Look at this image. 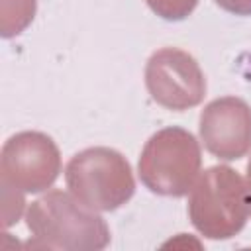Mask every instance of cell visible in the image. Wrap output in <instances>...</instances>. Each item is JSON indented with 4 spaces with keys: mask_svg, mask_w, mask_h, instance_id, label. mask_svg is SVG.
<instances>
[{
    "mask_svg": "<svg viewBox=\"0 0 251 251\" xmlns=\"http://www.w3.org/2000/svg\"><path fill=\"white\" fill-rule=\"evenodd\" d=\"M247 196H249V212H251V157H249V163H247Z\"/></svg>",
    "mask_w": 251,
    "mask_h": 251,
    "instance_id": "cell-12",
    "label": "cell"
},
{
    "mask_svg": "<svg viewBox=\"0 0 251 251\" xmlns=\"http://www.w3.org/2000/svg\"><path fill=\"white\" fill-rule=\"evenodd\" d=\"M198 129L208 153L237 161L251 151V106L237 96L216 98L204 106Z\"/></svg>",
    "mask_w": 251,
    "mask_h": 251,
    "instance_id": "cell-7",
    "label": "cell"
},
{
    "mask_svg": "<svg viewBox=\"0 0 251 251\" xmlns=\"http://www.w3.org/2000/svg\"><path fill=\"white\" fill-rule=\"evenodd\" d=\"M61 173L57 143L41 131H20L12 135L0 153L2 186L24 194L47 190Z\"/></svg>",
    "mask_w": 251,
    "mask_h": 251,
    "instance_id": "cell-5",
    "label": "cell"
},
{
    "mask_svg": "<svg viewBox=\"0 0 251 251\" xmlns=\"http://www.w3.org/2000/svg\"><path fill=\"white\" fill-rule=\"evenodd\" d=\"M145 86L159 106L175 112L194 108L206 96V78L198 61L176 47L157 49L147 59Z\"/></svg>",
    "mask_w": 251,
    "mask_h": 251,
    "instance_id": "cell-6",
    "label": "cell"
},
{
    "mask_svg": "<svg viewBox=\"0 0 251 251\" xmlns=\"http://www.w3.org/2000/svg\"><path fill=\"white\" fill-rule=\"evenodd\" d=\"M200 167L202 153L196 137L184 127L171 126L147 139L137 173L151 192L180 198L192 190Z\"/></svg>",
    "mask_w": 251,
    "mask_h": 251,
    "instance_id": "cell-3",
    "label": "cell"
},
{
    "mask_svg": "<svg viewBox=\"0 0 251 251\" xmlns=\"http://www.w3.org/2000/svg\"><path fill=\"white\" fill-rule=\"evenodd\" d=\"M247 216V186L235 169L216 165L198 176L188 198V218L204 237L229 239L245 227Z\"/></svg>",
    "mask_w": 251,
    "mask_h": 251,
    "instance_id": "cell-2",
    "label": "cell"
},
{
    "mask_svg": "<svg viewBox=\"0 0 251 251\" xmlns=\"http://www.w3.org/2000/svg\"><path fill=\"white\" fill-rule=\"evenodd\" d=\"M37 0H0V33L10 39L20 35L35 18Z\"/></svg>",
    "mask_w": 251,
    "mask_h": 251,
    "instance_id": "cell-8",
    "label": "cell"
},
{
    "mask_svg": "<svg viewBox=\"0 0 251 251\" xmlns=\"http://www.w3.org/2000/svg\"><path fill=\"white\" fill-rule=\"evenodd\" d=\"M2 216H4V227H10L14 222L20 220L24 210V192L14 190L10 186H2Z\"/></svg>",
    "mask_w": 251,
    "mask_h": 251,
    "instance_id": "cell-10",
    "label": "cell"
},
{
    "mask_svg": "<svg viewBox=\"0 0 251 251\" xmlns=\"http://www.w3.org/2000/svg\"><path fill=\"white\" fill-rule=\"evenodd\" d=\"M33 245L65 251H100L110 243V227L96 210L65 190H49L25 212Z\"/></svg>",
    "mask_w": 251,
    "mask_h": 251,
    "instance_id": "cell-1",
    "label": "cell"
},
{
    "mask_svg": "<svg viewBox=\"0 0 251 251\" xmlns=\"http://www.w3.org/2000/svg\"><path fill=\"white\" fill-rule=\"evenodd\" d=\"M222 10L235 16H251V0H214Z\"/></svg>",
    "mask_w": 251,
    "mask_h": 251,
    "instance_id": "cell-11",
    "label": "cell"
},
{
    "mask_svg": "<svg viewBox=\"0 0 251 251\" xmlns=\"http://www.w3.org/2000/svg\"><path fill=\"white\" fill-rule=\"evenodd\" d=\"M71 194L96 212L124 206L135 192L129 161L112 147H88L76 153L65 169Z\"/></svg>",
    "mask_w": 251,
    "mask_h": 251,
    "instance_id": "cell-4",
    "label": "cell"
},
{
    "mask_svg": "<svg viewBox=\"0 0 251 251\" xmlns=\"http://www.w3.org/2000/svg\"><path fill=\"white\" fill-rule=\"evenodd\" d=\"M145 2L159 18L167 22H180L188 18L198 6V0H145Z\"/></svg>",
    "mask_w": 251,
    "mask_h": 251,
    "instance_id": "cell-9",
    "label": "cell"
}]
</instances>
